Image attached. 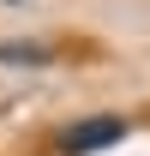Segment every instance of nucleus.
<instances>
[{"label":"nucleus","mask_w":150,"mask_h":156,"mask_svg":"<svg viewBox=\"0 0 150 156\" xmlns=\"http://www.w3.org/2000/svg\"><path fill=\"white\" fill-rule=\"evenodd\" d=\"M126 138V114H84V120H66L54 132V150L60 156H96V150H114Z\"/></svg>","instance_id":"1"},{"label":"nucleus","mask_w":150,"mask_h":156,"mask_svg":"<svg viewBox=\"0 0 150 156\" xmlns=\"http://www.w3.org/2000/svg\"><path fill=\"white\" fill-rule=\"evenodd\" d=\"M0 60H12V66H48L54 48L48 42H0Z\"/></svg>","instance_id":"2"}]
</instances>
